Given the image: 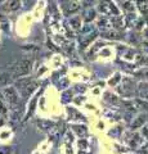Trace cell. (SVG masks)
I'll use <instances>...</instances> for the list:
<instances>
[{"label": "cell", "instance_id": "cell-1", "mask_svg": "<svg viewBox=\"0 0 148 154\" xmlns=\"http://www.w3.org/2000/svg\"><path fill=\"white\" fill-rule=\"evenodd\" d=\"M97 11L107 17H117L120 16V9L115 4L113 0H98Z\"/></svg>", "mask_w": 148, "mask_h": 154}, {"label": "cell", "instance_id": "cell-2", "mask_svg": "<svg viewBox=\"0 0 148 154\" xmlns=\"http://www.w3.org/2000/svg\"><path fill=\"white\" fill-rule=\"evenodd\" d=\"M61 9L66 17H72L75 16V13L79 12L80 5L76 0H62Z\"/></svg>", "mask_w": 148, "mask_h": 154}, {"label": "cell", "instance_id": "cell-3", "mask_svg": "<svg viewBox=\"0 0 148 154\" xmlns=\"http://www.w3.org/2000/svg\"><path fill=\"white\" fill-rule=\"evenodd\" d=\"M22 7V0H5L2 8L5 12H16Z\"/></svg>", "mask_w": 148, "mask_h": 154}, {"label": "cell", "instance_id": "cell-4", "mask_svg": "<svg viewBox=\"0 0 148 154\" xmlns=\"http://www.w3.org/2000/svg\"><path fill=\"white\" fill-rule=\"evenodd\" d=\"M135 5L143 14V18L148 21V0H135Z\"/></svg>", "mask_w": 148, "mask_h": 154}, {"label": "cell", "instance_id": "cell-5", "mask_svg": "<svg viewBox=\"0 0 148 154\" xmlns=\"http://www.w3.org/2000/svg\"><path fill=\"white\" fill-rule=\"evenodd\" d=\"M97 16V11L92 7V8H84V13H83V19L85 22H92L93 19H95Z\"/></svg>", "mask_w": 148, "mask_h": 154}, {"label": "cell", "instance_id": "cell-6", "mask_svg": "<svg viewBox=\"0 0 148 154\" xmlns=\"http://www.w3.org/2000/svg\"><path fill=\"white\" fill-rule=\"evenodd\" d=\"M70 25L72 26L75 30H77V28L81 27V18L79 16H72L70 18Z\"/></svg>", "mask_w": 148, "mask_h": 154}, {"label": "cell", "instance_id": "cell-7", "mask_svg": "<svg viewBox=\"0 0 148 154\" xmlns=\"http://www.w3.org/2000/svg\"><path fill=\"white\" fill-rule=\"evenodd\" d=\"M98 3V0H81V7L83 8H92Z\"/></svg>", "mask_w": 148, "mask_h": 154}, {"label": "cell", "instance_id": "cell-8", "mask_svg": "<svg viewBox=\"0 0 148 154\" xmlns=\"http://www.w3.org/2000/svg\"><path fill=\"white\" fill-rule=\"evenodd\" d=\"M137 76L142 77V79H147L148 80V68H142L140 71L137 72Z\"/></svg>", "mask_w": 148, "mask_h": 154}, {"label": "cell", "instance_id": "cell-9", "mask_svg": "<svg viewBox=\"0 0 148 154\" xmlns=\"http://www.w3.org/2000/svg\"><path fill=\"white\" fill-rule=\"evenodd\" d=\"M124 8L129 12H133L134 11V4H133V2H130V0H125V7Z\"/></svg>", "mask_w": 148, "mask_h": 154}, {"label": "cell", "instance_id": "cell-10", "mask_svg": "<svg viewBox=\"0 0 148 154\" xmlns=\"http://www.w3.org/2000/svg\"><path fill=\"white\" fill-rule=\"evenodd\" d=\"M76 2H79V0H76Z\"/></svg>", "mask_w": 148, "mask_h": 154}, {"label": "cell", "instance_id": "cell-11", "mask_svg": "<svg viewBox=\"0 0 148 154\" xmlns=\"http://www.w3.org/2000/svg\"><path fill=\"white\" fill-rule=\"evenodd\" d=\"M124 2H125V0H124Z\"/></svg>", "mask_w": 148, "mask_h": 154}]
</instances>
